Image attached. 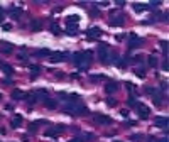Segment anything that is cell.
Returning <instances> with one entry per match:
<instances>
[{"instance_id": "cell-1", "label": "cell", "mask_w": 169, "mask_h": 142, "mask_svg": "<svg viewBox=\"0 0 169 142\" xmlns=\"http://www.w3.org/2000/svg\"><path fill=\"white\" fill-rule=\"evenodd\" d=\"M64 112L69 115H84V113H88V108L81 102H68L64 105Z\"/></svg>"}, {"instance_id": "cell-2", "label": "cell", "mask_w": 169, "mask_h": 142, "mask_svg": "<svg viewBox=\"0 0 169 142\" xmlns=\"http://www.w3.org/2000/svg\"><path fill=\"white\" fill-rule=\"evenodd\" d=\"M123 22H125V14H123L122 10H113L110 14V24L113 27L123 26Z\"/></svg>"}, {"instance_id": "cell-3", "label": "cell", "mask_w": 169, "mask_h": 142, "mask_svg": "<svg viewBox=\"0 0 169 142\" xmlns=\"http://www.w3.org/2000/svg\"><path fill=\"white\" fill-rule=\"evenodd\" d=\"M98 59H100L101 63H108V56H110V51H108V44L105 42H100L98 44Z\"/></svg>"}, {"instance_id": "cell-4", "label": "cell", "mask_w": 169, "mask_h": 142, "mask_svg": "<svg viewBox=\"0 0 169 142\" xmlns=\"http://www.w3.org/2000/svg\"><path fill=\"white\" fill-rule=\"evenodd\" d=\"M135 110H137L140 120H147L149 115H151V110H149V107L145 105V103H139L137 102V103H135Z\"/></svg>"}, {"instance_id": "cell-5", "label": "cell", "mask_w": 169, "mask_h": 142, "mask_svg": "<svg viewBox=\"0 0 169 142\" xmlns=\"http://www.w3.org/2000/svg\"><path fill=\"white\" fill-rule=\"evenodd\" d=\"M91 118H93V122L98 124V125H110L112 124V118L108 115H105V113H93Z\"/></svg>"}, {"instance_id": "cell-6", "label": "cell", "mask_w": 169, "mask_h": 142, "mask_svg": "<svg viewBox=\"0 0 169 142\" xmlns=\"http://www.w3.org/2000/svg\"><path fill=\"white\" fill-rule=\"evenodd\" d=\"M127 44H129V49H135V47L142 46V41H140V37H139L137 34L130 32V34H129V39H127Z\"/></svg>"}, {"instance_id": "cell-7", "label": "cell", "mask_w": 169, "mask_h": 142, "mask_svg": "<svg viewBox=\"0 0 169 142\" xmlns=\"http://www.w3.org/2000/svg\"><path fill=\"white\" fill-rule=\"evenodd\" d=\"M69 59V54L68 53H53L49 56V61L51 63H64Z\"/></svg>"}, {"instance_id": "cell-8", "label": "cell", "mask_w": 169, "mask_h": 142, "mask_svg": "<svg viewBox=\"0 0 169 142\" xmlns=\"http://www.w3.org/2000/svg\"><path fill=\"white\" fill-rule=\"evenodd\" d=\"M64 129H66V127H64V125H56V127H49L48 130L44 132V135H46V137H58L59 134H61V132L64 130Z\"/></svg>"}, {"instance_id": "cell-9", "label": "cell", "mask_w": 169, "mask_h": 142, "mask_svg": "<svg viewBox=\"0 0 169 142\" xmlns=\"http://www.w3.org/2000/svg\"><path fill=\"white\" fill-rule=\"evenodd\" d=\"M86 37H88V41H96L98 37H101V29H98V27H90V29L86 31Z\"/></svg>"}, {"instance_id": "cell-10", "label": "cell", "mask_w": 169, "mask_h": 142, "mask_svg": "<svg viewBox=\"0 0 169 142\" xmlns=\"http://www.w3.org/2000/svg\"><path fill=\"white\" fill-rule=\"evenodd\" d=\"M151 96H152V102H154V105H156V107H161V105H162V102H164V93H162V91L154 90Z\"/></svg>"}, {"instance_id": "cell-11", "label": "cell", "mask_w": 169, "mask_h": 142, "mask_svg": "<svg viewBox=\"0 0 169 142\" xmlns=\"http://www.w3.org/2000/svg\"><path fill=\"white\" fill-rule=\"evenodd\" d=\"M118 86H120V85L117 83L115 79H110V81L105 85V93H108V95L117 93V91H118Z\"/></svg>"}, {"instance_id": "cell-12", "label": "cell", "mask_w": 169, "mask_h": 142, "mask_svg": "<svg viewBox=\"0 0 169 142\" xmlns=\"http://www.w3.org/2000/svg\"><path fill=\"white\" fill-rule=\"evenodd\" d=\"M59 98L61 100H66V102H79V95H76V93H64V91H61L59 93Z\"/></svg>"}, {"instance_id": "cell-13", "label": "cell", "mask_w": 169, "mask_h": 142, "mask_svg": "<svg viewBox=\"0 0 169 142\" xmlns=\"http://www.w3.org/2000/svg\"><path fill=\"white\" fill-rule=\"evenodd\" d=\"M168 124H169V118H168V117H156V118H154V125H157V127L168 129Z\"/></svg>"}, {"instance_id": "cell-14", "label": "cell", "mask_w": 169, "mask_h": 142, "mask_svg": "<svg viewBox=\"0 0 169 142\" xmlns=\"http://www.w3.org/2000/svg\"><path fill=\"white\" fill-rule=\"evenodd\" d=\"M34 96H36V100H46V98H49V93L48 90H37V91H34Z\"/></svg>"}, {"instance_id": "cell-15", "label": "cell", "mask_w": 169, "mask_h": 142, "mask_svg": "<svg viewBox=\"0 0 169 142\" xmlns=\"http://www.w3.org/2000/svg\"><path fill=\"white\" fill-rule=\"evenodd\" d=\"M132 9L137 12V14H142V12L147 10L149 7H147V4H139V2H134V4H132Z\"/></svg>"}, {"instance_id": "cell-16", "label": "cell", "mask_w": 169, "mask_h": 142, "mask_svg": "<svg viewBox=\"0 0 169 142\" xmlns=\"http://www.w3.org/2000/svg\"><path fill=\"white\" fill-rule=\"evenodd\" d=\"M0 69H2L7 76H12V74H14V68H12L10 64H7V63H0Z\"/></svg>"}, {"instance_id": "cell-17", "label": "cell", "mask_w": 169, "mask_h": 142, "mask_svg": "<svg viewBox=\"0 0 169 142\" xmlns=\"http://www.w3.org/2000/svg\"><path fill=\"white\" fill-rule=\"evenodd\" d=\"M24 98L27 100V108H29V110H32V107H34V103L37 102V100H36V96H34V93H31V95H26Z\"/></svg>"}, {"instance_id": "cell-18", "label": "cell", "mask_w": 169, "mask_h": 142, "mask_svg": "<svg viewBox=\"0 0 169 142\" xmlns=\"http://www.w3.org/2000/svg\"><path fill=\"white\" fill-rule=\"evenodd\" d=\"M31 31H32V32L42 31V21H32V22H31Z\"/></svg>"}, {"instance_id": "cell-19", "label": "cell", "mask_w": 169, "mask_h": 142, "mask_svg": "<svg viewBox=\"0 0 169 142\" xmlns=\"http://www.w3.org/2000/svg\"><path fill=\"white\" fill-rule=\"evenodd\" d=\"M51 51H49V49H37L36 51V56L37 58H49V56H51Z\"/></svg>"}, {"instance_id": "cell-20", "label": "cell", "mask_w": 169, "mask_h": 142, "mask_svg": "<svg viewBox=\"0 0 169 142\" xmlns=\"http://www.w3.org/2000/svg\"><path fill=\"white\" fill-rule=\"evenodd\" d=\"M10 125L14 127V129H19V127L22 125V115H15V117H14L12 122H10Z\"/></svg>"}, {"instance_id": "cell-21", "label": "cell", "mask_w": 169, "mask_h": 142, "mask_svg": "<svg viewBox=\"0 0 169 142\" xmlns=\"http://www.w3.org/2000/svg\"><path fill=\"white\" fill-rule=\"evenodd\" d=\"M2 53L4 54H12L14 53V46H12V44H7V42H2Z\"/></svg>"}, {"instance_id": "cell-22", "label": "cell", "mask_w": 169, "mask_h": 142, "mask_svg": "<svg viewBox=\"0 0 169 142\" xmlns=\"http://www.w3.org/2000/svg\"><path fill=\"white\" fill-rule=\"evenodd\" d=\"M24 96H26V93H24L22 90H14V91H12V98H14V100H24Z\"/></svg>"}, {"instance_id": "cell-23", "label": "cell", "mask_w": 169, "mask_h": 142, "mask_svg": "<svg viewBox=\"0 0 169 142\" xmlns=\"http://www.w3.org/2000/svg\"><path fill=\"white\" fill-rule=\"evenodd\" d=\"M66 32H68L69 36H76V34H78V24H69Z\"/></svg>"}, {"instance_id": "cell-24", "label": "cell", "mask_w": 169, "mask_h": 142, "mask_svg": "<svg viewBox=\"0 0 169 142\" xmlns=\"http://www.w3.org/2000/svg\"><path fill=\"white\" fill-rule=\"evenodd\" d=\"M44 107H48V108H51V110H53V108H56V107H58V102L53 100V98H46V100H44Z\"/></svg>"}, {"instance_id": "cell-25", "label": "cell", "mask_w": 169, "mask_h": 142, "mask_svg": "<svg viewBox=\"0 0 169 142\" xmlns=\"http://www.w3.org/2000/svg\"><path fill=\"white\" fill-rule=\"evenodd\" d=\"M22 15V9H19V7H10V17H14V19H17V17Z\"/></svg>"}, {"instance_id": "cell-26", "label": "cell", "mask_w": 169, "mask_h": 142, "mask_svg": "<svg viewBox=\"0 0 169 142\" xmlns=\"http://www.w3.org/2000/svg\"><path fill=\"white\" fill-rule=\"evenodd\" d=\"M78 22H79V17L78 15H68V17H66V24H68V26H69V24H78Z\"/></svg>"}, {"instance_id": "cell-27", "label": "cell", "mask_w": 169, "mask_h": 142, "mask_svg": "<svg viewBox=\"0 0 169 142\" xmlns=\"http://www.w3.org/2000/svg\"><path fill=\"white\" fill-rule=\"evenodd\" d=\"M147 64H149V66H151V68H156V66H157V58H156V56H152V54H151V56H149V58H147Z\"/></svg>"}, {"instance_id": "cell-28", "label": "cell", "mask_w": 169, "mask_h": 142, "mask_svg": "<svg viewBox=\"0 0 169 142\" xmlns=\"http://www.w3.org/2000/svg\"><path fill=\"white\" fill-rule=\"evenodd\" d=\"M159 46H161V49H162V53H164V58H166V56H168V49H169L168 41H161L159 42Z\"/></svg>"}, {"instance_id": "cell-29", "label": "cell", "mask_w": 169, "mask_h": 142, "mask_svg": "<svg viewBox=\"0 0 169 142\" xmlns=\"http://www.w3.org/2000/svg\"><path fill=\"white\" fill-rule=\"evenodd\" d=\"M39 127H41V125L37 124V120H36V122H32L31 125H29V134H36V132H37V129H39Z\"/></svg>"}, {"instance_id": "cell-30", "label": "cell", "mask_w": 169, "mask_h": 142, "mask_svg": "<svg viewBox=\"0 0 169 142\" xmlns=\"http://www.w3.org/2000/svg\"><path fill=\"white\" fill-rule=\"evenodd\" d=\"M105 78H107L105 74H91V76H90V79L93 81V83H96V81H100V79H105Z\"/></svg>"}, {"instance_id": "cell-31", "label": "cell", "mask_w": 169, "mask_h": 142, "mask_svg": "<svg viewBox=\"0 0 169 142\" xmlns=\"http://www.w3.org/2000/svg\"><path fill=\"white\" fill-rule=\"evenodd\" d=\"M130 141L132 142H142L144 135H140V134H134V135H130Z\"/></svg>"}, {"instance_id": "cell-32", "label": "cell", "mask_w": 169, "mask_h": 142, "mask_svg": "<svg viewBox=\"0 0 169 142\" xmlns=\"http://www.w3.org/2000/svg\"><path fill=\"white\" fill-rule=\"evenodd\" d=\"M31 71H32V76H31V78H36L37 74L41 73V68H39V66H36V64H34V66H31Z\"/></svg>"}, {"instance_id": "cell-33", "label": "cell", "mask_w": 169, "mask_h": 142, "mask_svg": "<svg viewBox=\"0 0 169 142\" xmlns=\"http://www.w3.org/2000/svg\"><path fill=\"white\" fill-rule=\"evenodd\" d=\"M134 73H135V76H139V78H145V69L144 68H137Z\"/></svg>"}, {"instance_id": "cell-34", "label": "cell", "mask_w": 169, "mask_h": 142, "mask_svg": "<svg viewBox=\"0 0 169 142\" xmlns=\"http://www.w3.org/2000/svg\"><path fill=\"white\" fill-rule=\"evenodd\" d=\"M81 137V141L83 142H90V141H93V139H95V135H93V134H84V135H79Z\"/></svg>"}, {"instance_id": "cell-35", "label": "cell", "mask_w": 169, "mask_h": 142, "mask_svg": "<svg viewBox=\"0 0 169 142\" xmlns=\"http://www.w3.org/2000/svg\"><path fill=\"white\" fill-rule=\"evenodd\" d=\"M51 32H53V34H56V36H59V34H61V29L58 27V24H51Z\"/></svg>"}, {"instance_id": "cell-36", "label": "cell", "mask_w": 169, "mask_h": 142, "mask_svg": "<svg viewBox=\"0 0 169 142\" xmlns=\"http://www.w3.org/2000/svg\"><path fill=\"white\" fill-rule=\"evenodd\" d=\"M161 68H162L164 71H168V69H169V61H168V56H166V58H164L162 64H161Z\"/></svg>"}, {"instance_id": "cell-37", "label": "cell", "mask_w": 169, "mask_h": 142, "mask_svg": "<svg viewBox=\"0 0 169 142\" xmlns=\"http://www.w3.org/2000/svg\"><path fill=\"white\" fill-rule=\"evenodd\" d=\"M17 58L21 59V61H26V59H27V54L26 53H19V54H17Z\"/></svg>"}, {"instance_id": "cell-38", "label": "cell", "mask_w": 169, "mask_h": 142, "mask_svg": "<svg viewBox=\"0 0 169 142\" xmlns=\"http://www.w3.org/2000/svg\"><path fill=\"white\" fill-rule=\"evenodd\" d=\"M107 105L112 107V105H117V102L113 100V98H107Z\"/></svg>"}, {"instance_id": "cell-39", "label": "cell", "mask_w": 169, "mask_h": 142, "mask_svg": "<svg viewBox=\"0 0 169 142\" xmlns=\"http://www.w3.org/2000/svg\"><path fill=\"white\" fill-rule=\"evenodd\" d=\"M115 39H117L118 42H122L123 39H125V34H118V36H115Z\"/></svg>"}, {"instance_id": "cell-40", "label": "cell", "mask_w": 169, "mask_h": 142, "mask_svg": "<svg viewBox=\"0 0 169 142\" xmlns=\"http://www.w3.org/2000/svg\"><path fill=\"white\" fill-rule=\"evenodd\" d=\"M2 29H4V31H10V29H12V24H4V26H2Z\"/></svg>"}, {"instance_id": "cell-41", "label": "cell", "mask_w": 169, "mask_h": 142, "mask_svg": "<svg viewBox=\"0 0 169 142\" xmlns=\"http://www.w3.org/2000/svg\"><path fill=\"white\" fill-rule=\"evenodd\" d=\"M129 105H130V107H135V98H134V96H130V98H129Z\"/></svg>"}, {"instance_id": "cell-42", "label": "cell", "mask_w": 169, "mask_h": 142, "mask_svg": "<svg viewBox=\"0 0 169 142\" xmlns=\"http://www.w3.org/2000/svg\"><path fill=\"white\" fill-rule=\"evenodd\" d=\"M90 15H91V17H96V15H100V12L96 10V9H93V10L90 12Z\"/></svg>"}, {"instance_id": "cell-43", "label": "cell", "mask_w": 169, "mask_h": 142, "mask_svg": "<svg viewBox=\"0 0 169 142\" xmlns=\"http://www.w3.org/2000/svg\"><path fill=\"white\" fill-rule=\"evenodd\" d=\"M161 90H166V91H168V83H166V81H161Z\"/></svg>"}, {"instance_id": "cell-44", "label": "cell", "mask_w": 169, "mask_h": 142, "mask_svg": "<svg viewBox=\"0 0 169 142\" xmlns=\"http://www.w3.org/2000/svg\"><path fill=\"white\" fill-rule=\"evenodd\" d=\"M4 15H5V12L0 9V24H4Z\"/></svg>"}, {"instance_id": "cell-45", "label": "cell", "mask_w": 169, "mask_h": 142, "mask_svg": "<svg viewBox=\"0 0 169 142\" xmlns=\"http://www.w3.org/2000/svg\"><path fill=\"white\" fill-rule=\"evenodd\" d=\"M120 115L127 118V117H129V110H120Z\"/></svg>"}, {"instance_id": "cell-46", "label": "cell", "mask_w": 169, "mask_h": 142, "mask_svg": "<svg viewBox=\"0 0 169 142\" xmlns=\"http://www.w3.org/2000/svg\"><path fill=\"white\" fill-rule=\"evenodd\" d=\"M69 142H83V141H81V137H74V139H71V141H69Z\"/></svg>"}, {"instance_id": "cell-47", "label": "cell", "mask_w": 169, "mask_h": 142, "mask_svg": "<svg viewBox=\"0 0 169 142\" xmlns=\"http://www.w3.org/2000/svg\"><path fill=\"white\" fill-rule=\"evenodd\" d=\"M4 85H12V79L10 78H5V79H4Z\"/></svg>"}, {"instance_id": "cell-48", "label": "cell", "mask_w": 169, "mask_h": 142, "mask_svg": "<svg viewBox=\"0 0 169 142\" xmlns=\"http://www.w3.org/2000/svg\"><path fill=\"white\" fill-rule=\"evenodd\" d=\"M157 142H168V137H162V139H159Z\"/></svg>"}, {"instance_id": "cell-49", "label": "cell", "mask_w": 169, "mask_h": 142, "mask_svg": "<svg viewBox=\"0 0 169 142\" xmlns=\"http://www.w3.org/2000/svg\"><path fill=\"white\" fill-rule=\"evenodd\" d=\"M147 142H152V137H149V139H147Z\"/></svg>"}, {"instance_id": "cell-50", "label": "cell", "mask_w": 169, "mask_h": 142, "mask_svg": "<svg viewBox=\"0 0 169 142\" xmlns=\"http://www.w3.org/2000/svg\"><path fill=\"white\" fill-rule=\"evenodd\" d=\"M0 100H2V93H0Z\"/></svg>"}, {"instance_id": "cell-51", "label": "cell", "mask_w": 169, "mask_h": 142, "mask_svg": "<svg viewBox=\"0 0 169 142\" xmlns=\"http://www.w3.org/2000/svg\"><path fill=\"white\" fill-rule=\"evenodd\" d=\"M113 142H120V141H113Z\"/></svg>"}]
</instances>
